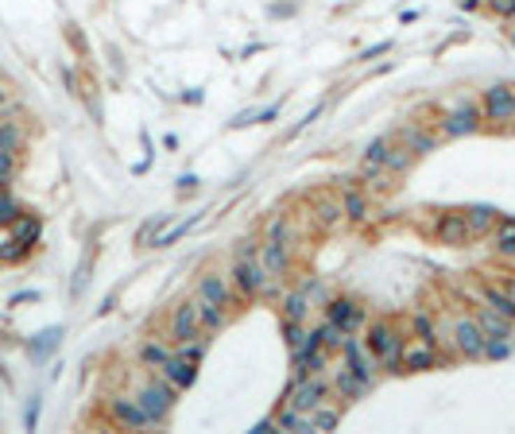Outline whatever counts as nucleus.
<instances>
[{"instance_id":"nucleus-1","label":"nucleus","mask_w":515,"mask_h":434,"mask_svg":"<svg viewBox=\"0 0 515 434\" xmlns=\"http://www.w3.org/2000/svg\"><path fill=\"white\" fill-rule=\"evenodd\" d=\"M368 349H372L376 357H380V365H383V368H395V365H399V357H403V353H399V337L391 334V326H388V322H376V326H372V334H368Z\"/></svg>"},{"instance_id":"nucleus-2","label":"nucleus","mask_w":515,"mask_h":434,"mask_svg":"<svg viewBox=\"0 0 515 434\" xmlns=\"http://www.w3.org/2000/svg\"><path fill=\"white\" fill-rule=\"evenodd\" d=\"M171 403H175V388H171V380H167V384H148L140 392V407L148 411L151 423H159V419L171 411Z\"/></svg>"},{"instance_id":"nucleus-3","label":"nucleus","mask_w":515,"mask_h":434,"mask_svg":"<svg viewBox=\"0 0 515 434\" xmlns=\"http://www.w3.org/2000/svg\"><path fill=\"white\" fill-rule=\"evenodd\" d=\"M322 396H325V380H322V376H302L287 403H291L295 411H314L318 403H322Z\"/></svg>"},{"instance_id":"nucleus-4","label":"nucleus","mask_w":515,"mask_h":434,"mask_svg":"<svg viewBox=\"0 0 515 434\" xmlns=\"http://www.w3.org/2000/svg\"><path fill=\"white\" fill-rule=\"evenodd\" d=\"M484 113H488L492 120H512L515 117V90L492 85V90L484 93Z\"/></svg>"},{"instance_id":"nucleus-5","label":"nucleus","mask_w":515,"mask_h":434,"mask_svg":"<svg viewBox=\"0 0 515 434\" xmlns=\"http://www.w3.org/2000/svg\"><path fill=\"white\" fill-rule=\"evenodd\" d=\"M113 419H117L120 426H132V430L151 426V419H148V411L140 407V400H128V396H117V400H113Z\"/></svg>"},{"instance_id":"nucleus-6","label":"nucleus","mask_w":515,"mask_h":434,"mask_svg":"<svg viewBox=\"0 0 515 434\" xmlns=\"http://www.w3.org/2000/svg\"><path fill=\"white\" fill-rule=\"evenodd\" d=\"M163 376L175 388H190L194 380H198V365H194V360H183L178 353H171V357L163 360Z\"/></svg>"},{"instance_id":"nucleus-7","label":"nucleus","mask_w":515,"mask_h":434,"mask_svg":"<svg viewBox=\"0 0 515 434\" xmlns=\"http://www.w3.org/2000/svg\"><path fill=\"white\" fill-rule=\"evenodd\" d=\"M198 302H183V307H175V318H171V334H175V342H186V337L198 334Z\"/></svg>"},{"instance_id":"nucleus-8","label":"nucleus","mask_w":515,"mask_h":434,"mask_svg":"<svg viewBox=\"0 0 515 434\" xmlns=\"http://www.w3.org/2000/svg\"><path fill=\"white\" fill-rule=\"evenodd\" d=\"M237 287H241L244 295H260L267 287V276H264V267L260 264H252V260H241V264H237Z\"/></svg>"},{"instance_id":"nucleus-9","label":"nucleus","mask_w":515,"mask_h":434,"mask_svg":"<svg viewBox=\"0 0 515 434\" xmlns=\"http://www.w3.org/2000/svg\"><path fill=\"white\" fill-rule=\"evenodd\" d=\"M453 337H457V349L465 353V357H481L484 353V334L477 322H457Z\"/></svg>"},{"instance_id":"nucleus-10","label":"nucleus","mask_w":515,"mask_h":434,"mask_svg":"<svg viewBox=\"0 0 515 434\" xmlns=\"http://www.w3.org/2000/svg\"><path fill=\"white\" fill-rule=\"evenodd\" d=\"M330 322L341 326V334H345V330H357V326L365 322V310L353 307L349 299H333L330 302Z\"/></svg>"},{"instance_id":"nucleus-11","label":"nucleus","mask_w":515,"mask_h":434,"mask_svg":"<svg viewBox=\"0 0 515 434\" xmlns=\"http://www.w3.org/2000/svg\"><path fill=\"white\" fill-rule=\"evenodd\" d=\"M438 237L446 244H465L469 237H473V233H469L465 214H446V217H442V221H438Z\"/></svg>"},{"instance_id":"nucleus-12","label":"nucleus","mask_w":515,"mask_h":434,"mask_svg":"<svg viewBox=\"0 0 515 434\" xmlns=\"http://www.w3.org/2000/svg\"><path fill=\"white\" fill-rule=\"evenodd\" d=\"M260 264H264L267 276H283V272H287V244L267 241L264 248H260Z\"/></svg>"},{"instance_id":"nucleus-13","label":"nucleus","mask_w":515,"mask_h":434,"mask_svg":"<svg viewBox=\"0 0 515 434\" xmlns=\"http://www.w3.org/2000/svg\"><path fill=\"white\" fill-rule=\"evenodd\" d=\"M345 360H349V372H357V376H365V380H372V360H368V353L360 349L357 342H345Z\"/></svg>"},{"instance_id":"nucleus-14","label":"nucleus","mask_w":515,"mask_h":434,"mask_svg":"<svg viewBox=\"0 0 515 434\" xmlns=\"http://www.w3.org/2000/svg\"><path fill=\"white\" fill-rule=\"evenodd\" d=\"M473 128H477V108L473 105H461L453 117L446 120V132L449 136H465V132H473Z\"/></svg>"},{"instance_id":"nucleus-15","label":"nucleus","mask_w":515,"mask_h":434,"mask_svg":"<svg viewBox=\"0 0 515 434\" xmlns=\"http://www.w3.org/2000/svg\"><path fill=\"white\" fill-rule=\"evenodd\" d=\"M198 291H202V299L213 302V307H229V287H225L217 276H202Z\"/></svg>"},{"instance_id":"nucleus-16","label":"nucleus","mask_w":515,"mask_h":434,"mask_svg":"<svg viewBox=\"0 0 515 434\" xmlns=\"http://www.w3.org/2000/svg\"><path fill=\"white\" fill-rule=\"evenodd\" d=\"M399 360H403V368H411V372H423V368L434 365V349H430V342H423V345H415V349H407Z\"/></svg>"},{"instance_id":"nucleus-17","label":"nucleus","mask_w":515,"mask_h":434,"mask_svg":"<svg viewBox=\"0 0 515 434\" xmlns=\"http://www.w3.org/2000/svg\"><path fill=\"white\" fill-rule=\"evenodd\" d=\"M465 221H469V233L481 237V233H488V229H492V221H496V209H492V206H473V209L465 214Z\"/></svg>"},{"instance_id":"nucleus-18","label":"nucleus","mask_w":515,"mask_h":434,"mask_svg":"<svg viewBox=\"0 0 515 434\" xmlns=\"http://www.w3.org/2000/svg\"><path fill=\"white\" fill-rule=\"evenodd\" d=\"M484 302H492V310H496V314H504L507 322L515 318V299L507 291H500V287H484Z\"/></svg>"},{"instance_id":"nucleus-19","label":"nucleus","mask_w":515,"mask_h":434,"mask_svg":"<svg viewBox=\"0 0 515 434\" xmlns=\"http://www.w3.org/2000/svg\"><path fill=\"white\" fill-rule=\"evenodd\" d=\"M341 214L349 217V221H365V217H368V202H365V194H360V190H345Z\"/></svg>"},{"instance_id":"nucleus-20","label":"nucleus","mask_w":515,"mask_h":434,"mask_svg":"<svg viewBox=\"0 0 515 434\" xmlns=\"http://www.w3.org/2000/svg\"><path fill=\"white\" fill-rule=\"evenodd\" d=\"M477 326H481V334L507 337V318H504V314H496V310H481V314H477Z\"/></svg>"},{"instance_id":"nucleus-21","label":"nucleus","mask_w":515,"mask_h":434,"mask_svg":"<svg viewBox=\"0 0 515 434\" xmlns=\"http://www.w3.org/2000/svg\"><path fill=\"white\" fill-rule=\"evenodd\" d=\"M368 384H372V380H365V376L349 372V368H345V372L337 376V388H341V396H349V400H360V392H368Z\"/></svg>"},{"instance_id":"nucleus-22","label":"nucleus","mask_w":515,"mask_h":434,"mask_svg":"<svg viewBox=\"0 0 515 434\" xmlns=\"http://www.w3.org/2000/svg\"><path fill=\"white\" fill-rule=\"evenodd\" d=\"M388 151H391V144H388V140H376L372 148L365 151V171H368V175H376V171H380L383 163H388Z\"/></svg>"},{"instance_id":"nucleus-23","label":"nucleus","mask_w":515,"mask_h":434,"mask_svg":"<svg viewBox=\"0 0 515 434\" xmlns=\"http://www.w3.org/2000/svg\"><path fill=\"white\" fill-rule=\"evenodd\" d=\"M198 322L206 326V330H221L225 326V307H213V302L202 299L198 302Z\"/></svg>"},{"instance_id":"nucleus-24","label":"nucleus","mask_w":515,"mask_h":434,"mask_svg":"<svg viewBox=\"0 0 515 434\" xmlns=\"http://www.w3.org/2000/svg\"><path fill=\"white\" fill-rule=\"evenodd\" d=\"M12 225H16V241L20 244H27V248H31V244L39 241V221H35V217H16Z\"/></svg>"},{"instance_id":"nucleus-25","label":"nucleus","mask_w":515,"mask_h":434,"mask_svg":"<svg viewBox=\"0 0 515 434\" xmlns=\"http://www.w3.org/2000/svg\"><path fill=\"white\" fill-rule=\"evenodd\" d=\"M314 206H318V221H322V225H337L341 217H345V214H341V206H337L333 198H318Z\"/></svg>"},{"instance_id":"nucleus-26","label":"nucleus","mask_w":515,"mask_h":434,"mask_svg":"<svg viewBox=\"0 0 515 434\" xmlns=\"http://www.w3.org/2000/svg\"><path fill=\"white\" fill-rule=\"evenodd\" d=\"M59 337H62L59 326H55V330H47V334H39V337L31 342V353H35V357H47V353L55 349V345H59Z\"/></svg>"},{"instance_id":"nucleus-27","label":"nucleus","mask_w":515,"mask_h":434,"mask_svg":"<svg viewBox=\"0 0 515 434\" xmlns=\"http://www.w3.org/2000/svg\"><path fill=\"white\" fill-rule=\"evenodd\" d=\"M202 353H206V342H202L198 334H194V337H186V342H178V357H183V360H194V365H198V360H202Z\"/></svg>"},{"instance_id":"nucleus-28","label":"nucleus","mask_w":515,"mask_h":434,"mask_svg":"<svg viewBox=\"0 0 515 434\" xmlns=\"http://www.w3.org/2000/svg\"><path fill=\"white\" fill-rule=\"evenodd\" d=\"M167 357H171V353H167L159 342H148V345L140 349V360H143V365H151V368H163V360H167Z\"/></svg>"},{"instance_id":"nucleus-29","label":"nucleus","mask_w":515,"mask_h":434,"mask_svg":"<svg viewBox=\"0 0 515 434\" xmlns=\"http://www.w3.org/2000/svg\"><path fill=\"white\" fill-rule=\"evenodd\" d=\"M411 159H415V151H411V148H391V151H388V163H383V167H388V171H407V167H411Z\"/></svg>"},{"instance_id":"nucleus-30","label":"nucleus","mask_w":515,"mask_h":434,"mask_svg":"<svg viewBox=\"0 0 515 434\" xmlns=\"http://www.w3.org/2000/svg\"><path fill=\"white\" fill-rule=\"evenodd\" d=\"M283 310H287V318H291V322H302V318H306V295H287V299H283Z\"/></svg>"},{"instance_id":"nucleus-31","label":"nucleus","mask_w":515,"mask_h":434,"mask_svg":"<svg viewBox=\"0 0 515 434\" xmlns=\"http://www.w3.org/2000/svg\"><path fill=\"white\" fill-rule=\"evenodd\" d=\"M318 345H322V349H337L341 345V326H333V322H325L322 330H318Z\"/></svg>"},{"instance_id":"nucleus-32","label":"nucleus","mask_w":515,"mask_h":434,"mask_svg":"<svg viewBox=\"0 0 515 434\" xmlns=\"http://www.w3.org/2000/svg\"><path fill=\"white\" fill-rule=\"evenodd\" d=\"M333 426H337V411H322V407H314L310 430H333Z\"/></svg>"},{"instance_id":"nucleus-33","label":"nucleus","mask_w":515,"mask_h":434,"mask_svg":"<svg viewBox=\"0 0 515 434\" xmlns=\"http://www.w3.org/2000/svg\"><path fill=\"white\" fill-rule=\"evenodd\" d=\"M16 148H20V128L0 120V151H16Z\"/></svg>"},{"instance_id":"nucleus-34","label":"nucleus","mask_w":515,"mask_h":434,"mask_svg":"<svg viewBox=\"0 0 515 434\" xmlns=\"http://www.w3.org/2000/svg\"><path fill=\"white\" fill-rule=\"evenodd\" d=\"M16 217H20V206H16V202H12L4 190H0V225H12Z\"/></svg>"},{"instance_id":"nucleus-35","label":"nucleus","mask_w":515,"mask_h":434,"mask_svg":"<svg viewBox=\"0 0 515 434\" xmlns=\"http://www.w3.org/2000/svg\"><path fill=\"white\" fill-rule=\"evenodd\" d=\"M407 148L415 151V155H423V151L434 148V140H430V136H423V132H415V128H407Z\"/></svg>"},{"instance_id":"nucleus-36","label":"nucleus","mask_w":515,"mask_h":434,"mask_svg":"<svg viewBox=\"0 0 515 434\" xmlns=\"http://www.w3.org/2000/svg\"><path fill=\"white\" fill-rule=\"evenodd\" d=\"M283 334H287V342H291V349H299V345L306 342V330H302V322L295 326L291 318H287V326H283Z\"/></svg>"},{"instance_id":"nucleus-37","label":"nucleus","mask_w":515,"mask_h":434,"mask_svg":"<svg viewBox=\"0 0 515 434\" xmlns=\"http://www.w3.org/2000/svg\"><path fill=\"white\" fill-rule=\"evenodd\" d=\"M512 353V345L504 342V337H492L488 345H484V357H492V360H500V357H507Z\"/></svg>"},{"instance_id":"nucleus-38","label":"nucleus","mask_w":515,"mask_h":434,"mask_svg":"<svg viewBox=\"0 0 515 434\" xmlns=\"http://www.w3.org/2000/svg\"><path fill=\"white\" fill-rule=\"evenodd\" d=\"M24 252H27V244H20L16 237H12L8 244H0V260H20Z\"/></svg>"},{"instance_id":"nucleus-39","label":"nucleus","mask_w":515,"mask_h":434,"mask_svg":"<svg viewBox=\"0 0 515 434\" xmlns=\"http://www.w3.org/2000/svg\"><path fill=\"white\" fill-rule=\"evenodd\" d=\"M500 248L515 252V221H504V225H500Z\"/></svg>"},{"instance_id":"nucleus-40","label":"nucleus","mask_w":515,"mask_h":434,"mask_svg":"<svg viewBox=\"0 0 515 434\" xmlns=\"http://www.w3.org/2000/svg\"><path fill=\"white\" fill-rule=\"evenodd\" d=\"M159 225H163V217H155V221H148V225H143L140 233H136V241H140V244H151V241H155V233H159Z\"/></svg>"},{"instance_id":"nucleus-41","label":"nucleus","mask_w":515,"mask_h":434,"mask_svg":"<svg viewBox=\"0 0 515 434\" xmlns=\"http://www.w3.org/2000/svg\"><path fill=\"white\" fill-rule=\"evenodd\" d=\"M267 241H287V221H283V217H275L271 225H267Z\"/></svg>"},{"instance_id":"nucleus-42","label":"nucleus","mask_w":515,"mask_h":434,"mask_svg":"<svg viewBox=\"0 0 515 434\" xmlns=\"http://www.w3.org/2000/svg\"><path fill=\"white\" fill-rule=\"evenodd\" d=\"M275 426H283V430H295V426H302V419H299V411H295V407H287V411L279 415V423H275Z\"/></svg>"},{"instance_id":"nucleus-43","label":"nucleus","mask_w":515,"mask_h":434,"mask_svg":"<svg viewBox=\"0 0 515 434\" xmlns=\"http://www.w3.org/2000/svg\"><path fill=\"white\" fill-rule=\"evenodd\" d=\"M488 8L496 16H515V0H488Z\"/></svg>"},{"instance_id":"nucleus-44","label":"nucleus","mask_w":515,"mask_h":434,"mask_svg":"<svg viewBox=\"0 0 515 434\" xmlns=\"http://www.w3.org/2000/svg\"><path fill=\"white\" fill-rule=\"evenodd\" d=\"M16 167V151H0V178H8Z\"/></svg>"},{"instance_id":"nucleus-45","label":"nucleus","mask_w":515,"mask_h":434,"mask_svg":"<svg viewBox=\"0 0 515 434\" xmlns=\"http://www.w3.org/2000/svg\"><path fill=\"white\" fill-rule=\"evenodd\" d=\"M415 334L423 337V342H434V337H430L434 334V330H430V318H423V314L415 318Z\"/></svg>"},{"instance_id":"nucleus-46","label":"nucleus","mask_w":515,"mask_h":434,"mask_svg":"<svg viewBox=\"0 0 515 434\" xmlns=\"http://www.w3.org/2000/svg\"><path fill=\"white\" fill-rule=\"evenodd\" d=\"M383 50H388V43H376V47H368L360 59H376V55H383Z\"/></svg>"},{"instance_id":"nucleus-47","label":"nucleus","mask_w":515,"mask_h":434,"mask_svg":"<svg viewBox=\"0 0 515 434\" xmlns=\"http://www.w3.org/2000/svg\"><path fill=\"white\" fill-rule=\"evenodd\" d=\"M500 291H507L515 299V276H504V284H500Z\"/></svg>"},{"instance_id":"nucleus-48","label":"nucleus","mask_w":515,"mask_h":434,"mask_svg":"<svg viewBox=\"0 0 515 434\" xmlns=\"http://www.w3.org/2000/svg\"><path fill=\"white\" fill-rule=\"evenodd\" d=\"M237 256H241V260H252V241H241V248H237Z\"/></svg>"},{"instance_id":"nucleus-49","label":"nucleus","mask_w":515,"mask_h":434,"mask_svg":"<svg viewBox=\"0 0 515 434\" xmlns=\"http://www.w3.org/2000/svg\"><path fill=\"white\" fill-rule=\"evenodd\" d=\"M35 415H39V400H31V407H27V426H35Z\"/></svg>"},{"instance_id":"nucleus-50","label":"nucleus","mask_w":515,"mask_h":434,"mask_svg":"<svg viewBox=\"0 0 515 434\" xmlns=\"http://www.w3.org/2000/svg\"><path fill=\"white\" fill-rule=\"evenodd\" d=\"M267 430H275V423H271V419H264V423H256V434H267Z\"/></svg>"},{"instance_id":"nucleus-51","label":"nucleus","mask_w":515,"mask_h":434,"mask_svg":"<svg viewBox=\"0 0 515 434\" xmlns=\"http://www.w3.org/2000/svg\"><path fill=\"white\" fill-rule=\"evenodd\" d=\"M8 105V90H0V108Z\"/></svg>"},{"instance_id":"nucleus-52","label":"nucleus","mask_w":515,"mask_h":434,"mask_svg":"<svg viewBox=\"0 0 515 434\" xmlns=\"http://www.w3.org/2000/svg\"><path fill=\"white\" fill-rule=\"evenodd\" d=\"M0 120H4V108H0Z\"/></svg>"},{"instance_id":"nucleus-53","label":"nucleus","mask_w":515,"mask_h":434,"mask_svg":"<svg viewBox=\"0 0 515 434\" xmlns=\"http://www.w3.org/2000/svg\"><path fill=\"white\" fill-rule=\"evenodd\" d=\"M512 20H515V16H512Z\"/></svg>"}]
</instances>
